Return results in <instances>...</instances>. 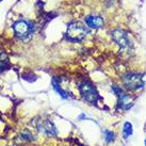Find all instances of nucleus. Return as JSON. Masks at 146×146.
I'll list each match as a JSON object with an SVG mask.
<instances>
[{"label": "nucleus", "instance_id": "nucleus-1", "mask_svg": "<svg viewBox=\"0 0 146 146\" xmlns=\"http://www.w3.org/2000/svg\"><path fill=\"white\" fill-rule=\"evenodd\" d=\"M86 34H88V28L84 25L79 21H74L68 25L65 33V37L67 41L76 43V42L82 41Z\"/></svg>", "mask_w": 146, "mask_h": 146}, {"label": "nucleus", "instance_id": "nucleus-2", "mask_svg": "<svg viewBox=\"0 0 146 146\" xmlns=\"http://www.w3.org/2000/svg\"><path fill=\"white\" fill-rule=\"evenodd\" d=\"M78 89H79L82 98L89 104L94 105L99 100V94H98L97 90L90 81H86V80L81 81L79 83Z\"/></svg>", "mask_w": 146, "mask_h": 146}, {"label": "nucleus", "instance_id": "nucleus-3", "mask_svg": "<svg viewBox=\"0 0 146 146\" xmlns=\"http://www.w3.org/2000/svg\"><path fill=\"white\" fill-rule=\"evenodd\" d=\"M146 81V75L139 73H129L123 78V82L127 89L139 90L143 88Z\"/></svg>", "mask_w": 146, "mask_h": 146}, {"label": "nucleus", "instance_id": "nucleus-4", "mask_svg": "<svg viewBox=\"0 0 146 146\" xmlns=\"http://www.w3.org/2000/svg\"><path fill=\"white\" fill-rule=\"evenodd\" d=\"M111 36L113 38V41L122 49H125V50L132 49V44H131L129 37H128V34L124 30H122V29H114V30L111 31Z\"/></svg>", "mask_w": 146, "mask_h": 146}, {"label": "nucleus", "instance_id": "nucleus-5", "mask_svg": "<svg viewBox=\"0 0 146 146\" xmlns=\"http://www.w3.org/2000/svg\"><path fill=\"white\" fill-rule=\"evenodd\" d=\"M13 30L14 33L18 38L24 40L26 37L30 35V33L32 32L33 26L32 24L28 21H25V19H21V21H17L14 26H13Z\"/></svg>", "mask_w": 146, "mask_h": 146}, {"label": "nucleus", "instance_id": "nucleus-6", "mask_svg": "<svg viewBox=\"0 0 146 146\" xmlns=\"http://www.w3.org/2000/svg\"><path fill=\"white\" fill-rule=\"evenodd\" d=\"M35 127L37 130H40L42 133L46 134L48 137H56L58 134V130L56 128L52 121L49 118L46 119H36L35 122Z\"/></svg>", "mask_w": 146, "mask_h": 146}, {"label": "nucleus", "instance_id": "nucleus-7", "mask_svg": "<svg viewBox=\"0 0 146 146\" xmlns=\"http://www.w3.org/2000/svg\"><path fill=\"white\" fill-rule=\"evenodd\" d=\"M118 97V104H117V109H121V110H126L130 109L132 105H133V99L130 97L129 95H127L123 92Z\"/></svg>", "mask_w": 146, "mask_h": 146}, {"label": "nucleus", "instance_id": "nucleus-8", "mask_svg": "<svg viewBox=\"0 0 146 146\" xmlns=\"http://www.w3.org/2000/svg\"><path fill=\"white\" fill-rule=\"evenodd\" d=\"M85 23L89 26L90 28L93 29H98L102 28L104 26V19H102L100 16H97V15H90L85 18Z\"/></svg>", "mask_w": 146, "mask_h": 146}, {"label": "nucleus", "instance_id": "nucleus-9", "mask_svg": "<svg viewBox=\"0 0 146 146\" xmlns=\"http://www.w3.org/2000/svg\"><path fill=\"white\" fill-rule=\"evenodd\" d=\"M52 86L53 89L56 90L63 98H68V94H66V92L62 89V86L60 85V81L58 80V78H53L52 79Z\"/></svg>", "mask_w": 146, "mask_h": 146}, {"label": "nucleus", "instance_id": "nucleus-10", "mask_svg": "<svg viewBox=\"0 0 146 146\" xmlns=\"http://www.w3.org/2000/svg\"><path fill=\"white\" fill-rule=\"evenodd\" d=\"M9 67V59L3 52H0V72H3L4 69Z\"/></svg>", "mask_w": 146, "mask_h": 146}, {"label": "nucleus", "instance_id": "nucleus-11", "mask_svg": "<svg viewBox=\"0 0 146 146\" xmlns=\"http://www.w3.org/2000/svg\"><path fill=\"white\" fill-rule=\"evenodd\" d=\"M132 125L130 124V123H125L124 124V129H123V134H124V138L127 139V138H129L130 135L132 134Z\"/></svg>", "mask_w": 146, "mask_h": 146}, {"label": "nucleus", "instance_id": "nucleus-12", "mask_svg": "<svg viewBox=\"0 0 146 146\" xmlns=\"http://www.w3.org/2000/svg\"><path fill=\"white\" fill-rule=\"evenodd\" d=\"M104 135H105V140L107 143H111L114 141V133L112 131L104 130Z\"/></svg>", "mask_w": 146, "mask_h": 146}, {"label": "nucleus", "instance_id": "nucleus-13", "mask_svg": "<svg viewBox=\"0 0 146 146\" xmlns=\"http://www.w3.org/2000/svg\"><path fill=\"white\" fill-rule=\"evenodd\" d=\"M21 139H23L24 141L27 142V141H33V140H34V137H33L29 131H26V132H24V133L21 135Z\"/></svg>", "mask_w": 146, "mask_h": 146}, {"label": "nucleus", "instance_id": "nucleus-14", "mask_svg": "<svg viewBox=\"0 0 146 146\" xmlns=\"http://www.w3.org/2000/svg\"><path fill=\"white\" fill-rule=\"evenodd\" d=\"M112 91L114 92V94L116 95V96H119L121 94L123 93V90L118 86V85H116V84H114V85H112Z\"/></svg>", "mask_w": 146, "mask_h": 146}, {"label": "nucleus", "instance_id": "nucleus-15", "mask_svg": "<svg viewBox=\"0 0 146 146\" xmlns=\"http://www.w3.org/2000/svg\"><path fill=\"white\" fill-rule=\"evenodd\" d=\"M145 146H146V140H145Z\"/></svg>", "mask_w": 146, "mask_h": 146}, {"label": "nucleus", "instance_id": "nucleus-16", "mask_svg": "<svg viewBox=\"0 0 146 146\" xmlns=\"http://www.w3.org/2000/svg\"><path fill=\"white\" fill-rule=\"evenodd\" d=\"M0 1H1V0H0Z\"/></svg>", "mask_w": 146, "mask_h": 146}]
</instances>
